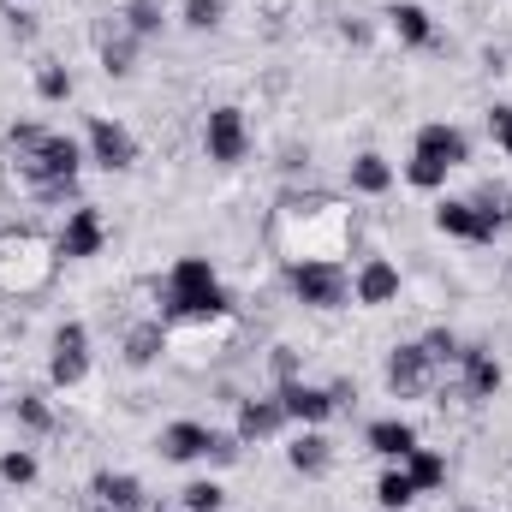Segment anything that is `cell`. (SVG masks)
Listing matches in <instances>:
<instances>
[{"instance_id": "cell-5", "label": "cell", "mask_w": 512, "mask_h": 512, "mask_svg": "<svg viewBox=\"0 0 512 512\" xmlns=\"http://www.w3.org/2000/svg\"><path fill=\"white\" fill-rule=\"evenodd\" d=\"M84 370H90V334L78 328V322H66L60 334H54V358H48V376L60 387H78L84 382Z\"/></svg>"}, {"instance_id": "cell-35", "label": "cell", "mask_w": 512, "mask_h": 512, "mask_svg": "<svg viewBox=\"0 0 512 512\" xmlns=\"http://www.w3.org/2000/svg\"><path fill=\"white\" fill-rule=\"evenodd\" d=\"M96 512H114V507H96Z\"/></svg>"}, {"instance_id": "cell-25", "label": "cell", "mask_w": 512, "mask_h": 512, "mask_svg": "<svg viewBox=\"0 0 512 512\" xmlns=\"http://www.w3.org/2000/svg\"><path fill=\"white\" fill-rule=\"evenodd\" d=\"M126 30L131 36H155V30H161V6H155V0H131L126 6Z\"/></svg>"}, {"instance_id": "cell-6", "label": "cell", "mask_w": 512, "mask_h": 512, "mask_svg": "<svg viewBox=\"0 0 512 512\" xmlns=\"http://www.w3.org/2000/svg\"><path fill=\"white\" fill-rule=\"evenodd\" d=\"M417 155L453 173V167H465V161H471V137H465L459 126H423V131H417Z\"/></svg>"}, {"instance_id": "cell-22", "label": "cell", "mask_w": 512, "mask_h": 512, "mask_svg": "<svg viewBox=\"0 0 512 512\" xmlns=\"http://www.w3.org/2000/svg\"><path fill=\"white\" fill-rule=\"evenodd\" d=\"M376 501H382L387 512L411 507V501H417V483H411V477H405V471H387L382 483H376Z\"/></svg>"}, {"instance_id": "cell-14", "label": "cell", "mask_w": 512, "mask_h": 512, "mask_svg": "<svg viewBox=\"0 0 512 512\" xmlns=\"http://www.w3.org/2000/svg\"><path fill=\"white\" fill-rule=\"evenodd\" d=\"M399 298V268L387 256H370L358 268V304H393Z\"/></svg>"}, {"instance_id": "cell-28", "label": "cell", "mask_w": 512, "mask_h": 512, "mask_svg": "<svg viewBox=\"0 0 512 512\" xmlns=\"http://www.w3.org/2000/svg\"><path fill=\"white\" fill-rule=\"evenodd\" d=\"M405 179H411L417 191H435V185H447V167H435V161L411 155V161H405Z\"/></svg>"}, {"instance_id": "cell-3", "label": "cell", "mask_w": 512, "mask_h": 512, "mask_svg": "<svg viewBox=\"0 0 512 512\" xmlns=\"http://www.w3.org/2000/svg\"><path fill=\"white\" fill-rule=\"evenodd\" d=\"M292 292H298L304 304H316V310H340L346 292H352V280H346L334 262L310 256V262H292Z\"/></svg>"}, {"instance_id": "cell-1", "label": "cell", "mask_w": 512, "mask_h": 512, "mask_svg": "<svg viewBox=\"0 0 512 512\" xmlns=\"http://www.w3.org/2000/svg\"><path fill=\"white\" fill-rule=\"evenodd\" d=\"M12 155H18V167L30 173V191H36V197H48V203L72 197V179H78V161H84V149H78L72 137L42 131V126H18L12 131Z\"/></svg>"}, {"instance_id": "cell-29", "label": "cell", "mask_w": 512, "mask_h": 512, "mask_svg": "<svg viewBox=\"0 0 512 512\" xmlns=\"http://www.w3.org/2000/svg\"><path fill=\"white\" fill-rule=\"evenodd\" d=\"M102 66L126 78L131 72V36H108V42H102Z\"/></svg>"}, {"instance_id": "cell-4", "label": "cell", "mask_w": 512, "mask_h": 512, "mask_svg": "<svg viewBox=\"0 0 512 512\" xmlns=\"http://www.w3.org/2000/svg\"><path fill=\"white\" fill-rule=\"evenodd\" d=\"M203 143H209V161L239 167V161H245V149H251L245 114H239V108H215V114H209V126H203Z\"/></svg>"}, {"instance_id": "cell-13", "label": "cell", "mask_w": 512, "mask_h": 512, "mask_svg": "<svg viewBox=\"0 0 512 512\" xmlns=\"http://www.w3.org/2000/svg\"><path fill=\"white\" fill-rule=\"evenodd\" d=\"M280 423H286L280 393H274V399H245V405H239V441H268Z\"/></svg>"}, {"instance_id": "cell-17", "label": "cell", "mask_w": 512, "mask_h": 512, "mask_svg": "<svg viewBox=\"0 0 512 512\" xmlns=\"http://www.w3.org/2000/svg\"><path fill=\"white\" fill-rule=\"evenodd\" d=\"M370 447H376L382 459H405V453L417 447V429L399 423V417H382V423H370Z\"/></svg>"}, {"instance_id": "cell-12", "label": "cell", "mask_w": 512, "mask_h": 512, "mask_svg": "<svg viewBox=\"0 0 512 512\" xmlns=\"http://www.w3.org/2000/svg\"><path fill=\"white\" fill-rule=\"evenodd\" d=\"M209 441H215V429H209V423H167V429H161V453H167L173 465L203 459V453H209Z\"/></svg>"}, {"instance_id": "cell-27", "label": "cell", "mask_w": 512, "mask_h": 512, "mask_svg": "<svg viewBox=\"0 0 512 512\" xmlns=\"http://www.w3.org/2000/svg\"><path fill=\"white\" fill-rule=\"evenodd\" d=\"M0 477H6L12 489L36 483V453H24V447H18V453H6V459H0Z\"/></svg>"}, {"instance_id": "cell-21", "label": "cell", "mask_w": 512, "mask_h": 512, "mask_svg": "<svg viewBox=\"0 0 512 512\" xmlns=\"http://www.w3.org/2000/svg\"><path fill=\"white\" fill-rule=\"evenodd\" d=\"M286 459H292V471H304V477H322L334 453H328V441H322V435H298Z\"/></svg>"}, {"instance_id": "cell-19", "label": "cell", "mask_w": 512, "mask_h": 512, "mask_svg": "<svg viewBox=\"0 0 512 512\" xmlns=\"http://www.w3.org/2000/svg\"><path fill=\"white\" fill-rule=\"evenodd\" d=\"M405 477L417 483V495H423V489H441V483H447V459L429 453V447H411V453H405Z\"/></svg>"}, {"instance_id": "cell-26", "label": "cell", "mask_w": 512, "mask_h": 512, "mask_svg": "<svg viewBox=\"0 0 512 512\" xmlns=\"http://www.w3.org/2000/svg\"><path fill=\"white\" fill-rule=\"evenodd\" d=\"M36 90H42V102H66L72 96V72L66 66H42L36 72Z\"/></svg>"}, {"instance_id": "cell-8", "label": "cell", "mask_w": 512, "mask_h": 512, "mask_svg": "<svg viewBox=\"0 0 512 512\" xmlns=\"http://www.w3.org/2000/svg\"><path fill=\"white\" fill-rule=\"evenodd\" d=\"M90 155H96V167H108V173H126L131 161H137V143H131L126 126H114V120H96V126H90Z\"/></svg>"}, {"instance_id": "cell-24", "label": "cell", "mask_w": 512, "mask_h": 512, "mask_svg": "<svg viewBox=\"0 0 512 512\" xmlns=\"http://www.w3.org/2000/svg\"><path fill=\"white\" fill-rule=\"evenodd\" d=\"M155 352H161V328H155V322L131 328V340H126V358H131V364H155Z\"/></svg>"}, {"instance_id": "cell-9", "label": "cell", "mask_w": 512, "mask_h": 512, "mask_svg": "<svg viewBox=\"0 0 512 512\" xmlns=\"http://www.w3.org/2000/svg\"><path fill=\"white\" fill-rule=\"evenodd\" d=\"M387 387H393L399 399L429 393V358H423V346H399V352L387 358Z\"/></svg>"}, {"instance_id": "cell-10", "label": "cell", "mask_w": 512, "mask_h": 512, "mask_svg": "<svg viewBox=\"0 0 512 512\" xmlns=\"http://www.w3.org/2000/svg\"><path fill=\"white\" fill-rule=\"evenodd\" d=\"M435 227L453 233V239H477V245L495 239V221H489L477 203H441V209H435Z\"/></svg>"}, {"instance_id": "cell-31", "label": "cell", "mask_w": 512, "mask_h": 512, "mask_svg": "<svg viewBox=\"0 0 512 512\" xmlns=\"http://www.w3.org/2000/svg\"><path fill=\"white\" fill-rule=\"evenodd\" d=\"M185 512H221V489L215 483H191L185 489Z\"/></svg>"}, {"instance_id": "cell-23", "label": "cell", "mask_w": 512, "mask_h": 512, "mask_svg": "<svg viewBox=\"0 0 512 512\" xmlns=\"http://www.w3.org/2000/svg\"><path fill=\"white\" fill-rule=\"evenodd\" d=\"M18 423H24V429H36V435H48V429H54L48 399H42V393H18Z\"/></svg>"}, {"instance_id": "cell-30", "label": "cell", "mask_w": 512, "mask_h": 512, "mask_svg": "<svg viewBox=\"0 0 512 512\" xmlns=\"http://www.w3.org/2000/svg\"><path fill=\"white\" fill-rule=\"evenodd\" d=\"M185 24L191 30H215L221 24V0H185Z\"/></svg>"}, {"instance_id": "cell-33", "label": "cell", "mask_w": 512, "mask_h": 512, "mask_svg": "<svg viewBox=\"0 0 512 512\" xmlns=\"http://www.w3.org/2000/svg\"><path fill=\"white\" fill-rule=\"evenodd\" d=\"M489 131H495V143L512 155V108H495V114H489Z\"/></svg>"}, {"instance_id": "cell-11", "label": "cell", "mask_w": 512, "mask_h": 512, "mask_svg": "<svg viewBox=\"0 0 512 512\" xmlns=\"http://www.w3.org/2000/svg\"><path fill=\"white\" fill-rule=\"evenodd\" d=\"M280 405H286V417H298V423H328V417L340 411L328 387H304V382L280 387Z\"/></svg>"}, {"instance_id": "cell-34", "label": "cell", "mask_w": 512, "mask_h": 512, "mask_svg": "<svg viewBox=\"0 0 512 512\" xmlns=\"http://www.w3.org/2000/svg\"><path fill=\"white\" fill-rule=\"evenodd\" d=\"M274 376H280V387H286V382H298V358H292L286 346L274 352Z\"/></svg>"}, {"instance_id": "cell-16", "label": "cell", "mask_w": 512, "mask_h": 512, "mask_svg": "<svg viewBox=\"0 0 512 512\" xmlns=\"http://www.w3.org/2000/svg\"><path fill=\"white\" fill-rule=\"evenodd\" d=\"M96 501L114 507V512H131V507H143V483L126 477V471H102L96 477Z\"/></svg>"}, {"instance_id": "cell-18", "label": "cell", "mask_w": 512, "mask_h": 512, "mask_svg": "<svg viewBox=\"0 0 512 512\" xmlns=\"http://www.w3.org/2000/svg\"><path fill=\"white\" fill-rule=\"evenodd\" d=\"M387 18H393V36H399V42H411V48H429V42H435V24H429L423 6H393Z\"/></svg>"}, {"instance_id": "cell-32", "label": "cell", "mask_w": 512, "mask_h": 512, "mask_svg": "<svg viewBox=\"0 0 512 512\" xmlns=\"http://www.w3.org/2000/svg\"><path fill=\"white\" fill-rule=\"evenodd\" d=\"M423 358H429V364H459L453 334H429V340H423Z\"/></svg>"}, {"instance_id": "cell-15", "label": "cell", "mask_w": 512, "mask_h": 512, "mask_svg": "<svg viewBox=\"0 0 512 512\" xmlns=\"http://www.w3.org/2000/svg\"><path fill=\"white\" fill-rule=\"evenodd\" d=\"M459 364H465V393H471V399L501 393V364H495V352H459Z\"/></svg>"}, {"instance_id": "cell-20", "label": "cell", "mask_w": 512, "mask_h": 512, "mask_svg": "<svg viewBox=\"0 0 512 512\" xmlns=\"http://www.w3.org/2000/svg\"><path fill=\"white\" fill-rule=\"evenodd\" d=\"M387 185H393V167H387L382 155H358V161H352V191H364V197H382Z\"/></svg>"}, {"instance_id": "cell-7", "label": "cell", "mask_w": 512, "mask_h": 512, "mask_svg": "<svg viewBox=\"0 0 512 512\" xmlns=\"http://www.w3.org/2000/svg\"><path fill=\"white\" fill-rule=\"evenodd\" d=\"M102 239H108L102 215H96V209H72L66 227H60V256H66V262H84V256L102 251Z\"/></svg>"}, {"instance_id": "cell-2", "label": "cell", "mask_w": 512, "mask_h": 512, "mask_svg": "<svg viewBox=\"0 0 512 512\" xmlns=\"http://www.w3.org/2000/svg\"><path fill=\"white\" fill-rule=\"evenodd\" d=\"M167 310L173 316H221L227 310V292L215 280V268L203 256H179L173 274H167Z\"/></svg>"}]
</instances>
